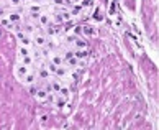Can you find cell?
Masks as SVG:
<instances>
[{
    "label": "cell",
    "instance_id": "obj_24",
    "mask_svg": "<svg viewBox=\"0 0 159 130\" xmlns=\"http://www.w3.org/2000/svg\"><path fill=\"white\" fill-rule=\"evenodd\" d=\"M31 3H36V5H46L49 0H30Z\"/></svg>",
    "mask_w": 159,
    "mask_h": 130
},
{
    "label": "cell",
    "instance_id": "obj_16",
    "mask_svg": "<svg viewBox=\"0 0 159 130\" xmlns=\"http://www.w3.org/2000/svg\"><path fill=\"white\" fill-rule=\"evenodd\" d=\"M34 28H36V25H33V23H26V25L21 28V31H25L26 35H30V36H31V35L34 33Z\"/></svg>",
    "mask_w": 159,
    "mask_h": 130
},
{
    "label": "cell",
    "instance_id": "obj_4",
    "mask_svg": "<svg viewBox=\"0 0 159 130\" xmlns=\"http://www.w3.org/2000/svg\"><path fill=\"white\" fill-rule=\"evenodd\" d=\"M23 84H26V86H31V84H36L38 82V74H36V71H30L25 78L21 79Z\"/></svg>",
    "mask_w": 159,
    "mask_h": 130
},
{
    "label": "cell",
    "instance_id": "obj_17",
    "mask_svg": "<svg viewBox=\"0 0 159 130\" xmlns=\"http://www.w3.org/2000/svg\"><path fill=\"white\" fill-rule=\"evenodd\" d=\"M23 2H25V0H7V5L11 8H20L23 5Z\"/></svg>",
    "mask_w": 159,
    "mask_h": 130
},
{
    "label": "cell",
    "instance_id": "obj_6",
    "mask_svg": "<svg viewBox=\"0 0 159 130\" xmlns=\"http://www.w3.org/2000/svg\"><path fill=\"white\" fill-rule=\"evenodd\" d=\"M7 18L13 23V25H21V22H23V17H21V13H18V12H8Z\"/></svg>",
    "mask_w": 159,
    "mask_h": 130
},
{
    "label": "cell",
    "instance_id": "obj_21",
    "mask_svg": "<svg viewBox=\"0 0 159 130\" xmlns=\"http://www.w3.org/2000/svg\"><path fill=\"white\" fill-rule=\"evenodd\" d=\"M28 12H41V5H31V7H28Z\"/></svg>",
    "mask_w": 159,
    "mask_h": 130
},
{
    "label": "cell",
    "instance_id": "obj_11",
    "mask_svg": "<svg viewBox=\"0 0 159 130\" xmlns=\"http://www.w3.org/2000/svg\"><path fill=\"white\" fill-rule=\"evenodd\" d=\"M69 10H70V15H72V18H74V17H79V15L82 13V10H84V7H82L80 3H74V5H72V7H70Z\"/></svg>",
    "mask_w": 159,
    "mask_h": 130
},
{
    "label": "cell",
    "instance_id": "obj_23",
    "mask_svg": "<svg viewBox=\"0 0 159 130\" xmlns=\"http://www.w3.org/2000/svg\"><path fill=\"white\" fill-rule=\"evenodd\" d=\"M7 15H8L7 8H5L3 5H0V18H2V17H7Z\"/></svg>",
    "mask_w": 159,
    "mask_h": 130
},
{
    "label": "cell",
    "instance_id": "obj_20",
    "mask_svg": "<svg viewBox=\"0 0 159 130\" xmlns=\"http://www.w3.org/2000/svg\"><path fill=\"white\" fill-rule=\"evenodd\" d=\"M80 5H82L84 8H90L92 5H93V0H82V2H80Z\"/></svg>",
    "mask_w": 159,
    "mask_h": 130
},
{
    "label": "cell",
    "instance_id": "obj_12",
    "mask_svg": "<svg viewBox=\"0 0 159 130\" xmlns=\"http://www.w3.org/2000/svg\"><path fill=\"white\" fill-rule=\"evenodd\" d=\"M18 60H20V63H23V64H25V66H28V68L34 66V61H33L31 53H30V55H26V56H21V58H18Z\"/></svg>",
    "mask_w": 159,
    "mask_h": 130
},
{
    "label": "cell",
    "instance_id": "obj_9",
    "mask_svg": "<svg viewBox=\"0 0 159 130\" xmlns=\"http://www.w3.org/2000/svg\"><path fill=\"white\" fill-rule=\"evenodd\" d=\"M69 74V68L66 66V64H61V66H57L56 68V73H54V76L56 78H66V76Z\"/></svg>",
    "mask_w": 159,
    "mask_h": 130
},
{
    "label": "cell",
    "instance_id": "obj_25",
    "mask_svg": "<svg viewBox=\"0 0 159 130\" xmlns=\"http://www.w3.org/2000/svg\"><path fill=\"white\" fill-rule=\"evenodd\" d=\"M70 2H72V5H74V3H80L82 0H70Z\"/></svg>",
    "mask_w": 159,
    "mask_h": 130
},
{
    "label": "cell",
    "instance_id": "obj_18",
    "mask_svg": "<svg viewBox=\"0 0 159 130\" xmlns=\"http://www.w3.org/2000/svg\"><path fill=\"white\" fill-rule=\"evenodd\" d=\"M30 53H31L30 48H26V46H23V45H18V58L26 56V55H30Z\"/></svg>",
    "mask_w": 159,
    "mask_h": 130
},
{
    "label": "cell",
    "instance_id": "obj_10",
    "mask_svg": "<svg viewBox=\"0 0 159 130\" xmlns=\"http://www.w3.org/2000/svg\"><path fill=\"white\" fill-rule=\"evenodd\" d=\"M72 45L75 46V48H79V50H87L89 48V43H87L85 40H82V38H74Z\"/></svg>",
    "mask_w": 159,
    "mask_h": 130
},
{
    "label": "cell",
    "instance_id": "obj_1",
    "mask_svg": "<svg viewBox=\"0 0 159 130\" xmlns=\"http://www.w3.org/2000/svg\"><path fill=\"white\" fill-rule=\"evenodd\" d=\"M15 33H16V38H18V43H20V45L26 46V48H31V45H33V40H31V36H30V35H26L25 31H21V30L15 31Z\"/></svg>",
    "mask_w": 159,
    "mask_h": 130
},
{
    "label": "cell",
    "instance_id": "obj_8",
    "mask_svg": "<svg viewBox=\"0 0 159 130\" xmlns=\"http://www.w3.org/2000/svg\"><path fill=\"white\" fill-rule=\"evenodd\" d=\"M34 97H36L39 102H46V100H48V91H46L44 87H38L36 92H34Z\"/></svg>",
    "mask_w": 159,
    "mask_h": 130
},
{
    "label": "cell",
    "instance_id": "obj_7",
    "mask_svg": "<svg viewBox=\"0 0 159 130\" xmlns=\"http://www.w3.org/2000/svg\"><path fill=\"white\" fill-rule=\"evenodd\" d=\"M38 79H46V81H48L49 78H51V73H49V71H48V68H46V64H41V66H39V71H38Z\"/></svg>",
    "mask_w": 159,
    "mask_h": 130
},
{
    "label": "cell",
    "instance_id": "obj_5",
    "mask_svg": "<svg viewBox=\"0 0 159 130\" xmlns=\"http://www.w3.org/2000/svg\"><path fill=\"white\" fill-rule=\"evenodd\" d=\"M49 23H51V15H49V13H46V12H41L36 25L41 26V28H44V26H48Z\"/></svg>",
    "mask_w": 159,
    "mask_h": 130
},
{
    "label": "cell",
    "instance_id": "obj_13",
    "mask_svg": "<svg viewBox=\"0 0 159 130\" xmlns=\"http://www.w3.org/2000/svg\"><path fill=\"white\" fill-rule=\"evenodd\" d=\"M48 122H49V115L46 114V112H41V114H38V123H39L41 127L48 125Z\"/></svg>",
    "mask_w": 159,
    "mask_h": 130
},
{
    "label": "cell",
    "instance_id": "obj_22",
    "mask_svg": "<svg viewBox=\"0 0 159 130\" xmlns=\"http://www.w3.org/2000/svg\"><path fill=\"white\" fill-rule=\"evenodd\" d=\"M72 56H74V51H66V53L62 55V60L66 61V60H69V58H72Z\"/></svg>",
    "mask_w": 159,
    "mask_h": 130
},
{
    "label": "cell",
    "instance_id": "obj_3",
    "mask_svg": "<svg viewBox=\"0 0 159 130\" xmlns=\"http://www.w3.org/2000/svg\"><path fill=\"white\" fill-rule=\"evenodd\" d=\"M30 71H31V68L25 66L23 63H16V64H15V76H16V78H18L20 81L25 78V76L30 73Z\"/></svg>",
    "mask_w": 159,
    "mask_h": 130
},
{
    "label": "cell",
    "instance_id": "obj_14",
    "mask_svg": "<svg viewBox=\"0 0 159 130\" xmlns=\"http://www.w3.org/2000/svg\"><path fill=\"white\" fill-rule=\"evenodd\" d=\"M82 31H84L85 36H93V35H97V30L92 25H84L82 26Z\"/></svg>",
    "mask_w": 159,
    "mask_h": 130
},
{
    "label": "cell",
    "instance_id": "obj_19",
    "mask_svg": "<svg viewBox=\"0 0 159 130\" xmlns=\"http://www.w3.org/2000/svg\"><path fill=\"white\" fill-rule=\"evenodd\" d=\"M57 96H61V97H64V99H67V97H69V87L61 86V89H59V92H57Z\"/></svg>",
    "mask_w": 159,
    "mask_h": 130
},
{
    "label": "cell",
    "instance_id": "obj_15",
    "mask_svg": "<svg viewBox=\"0 0 159 130\" xmlns=\"http://www.w3.org/2000/svg\"><path fill=\"white\" fill-rule=\"evenodd\" d=\"M74 56L77 58V60H85V58L89 56V50H79V48H75Z\"/></svg>",
    "mask_w": 159,
    "mask_h": 130
},
{
    "label": "cell",
    "instance_id": "obj_2",
    "mask_svg": "<svg viewBox=\"0 0 159 130\" xmlns=\"http://www.w3.org/2000/svg\"><path fill=\"white\" fill-rule=\"evenodd\" d=\"M46 56H48V63L54 64V66H61V64H64V60H62V55H61V53L49 51Z\"/></svg>",
    "mask_w": 159,
    "mask_h": 130
}]
</instances>
